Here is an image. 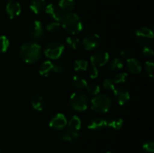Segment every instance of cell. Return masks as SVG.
Wrapping results in <instances>:
<instances>
[{
    "label": "cell",
    "mask_w": 154,
    "mask_h": 153,
    "mask_svg": "<svg viewBox=\"0 0 154 153\" xmlns=\"http://www.w3.org/2000/svg\"><path fill=\"white\" fill-rule=\"evenodd\" d=\"M69 128L78 131L81 128V120L78 116L75 115L72 117L69 122Z\"/></svg>",
    "instance_id": "obj_23"
},
{
    "label": "cell",
    "mask_w": 154,
    "mask_h": 153,
    "mask_svg": "<svg viewBox=\"0 0 154 153\" xmlns=\"http://www.w3.org/2000/svg\"><path fill=\"white\" fill-rule=\"evenodd\" d=\"M88 67V62L84 59H78L74 63V70L75 71H85Z\"/></svg>",
    "instance_id": "obj_24"
},
{
    "label": "cell",
    "mask_w": 154,
    "mask_h": 153,
    "mask_svg": "<svg viewBox=\"0 0 154 153\" xmlns=\"http://www.w3.org/2000/svg\"><path fill=\"white\" fill-rule=\"evenodd\" d=\"M145 70L146 73L148 74L149 76L150 77H153V73H154V64L152 61L146 62L145 63Z\"/></svg>",
    "instance_id": "obj_33"
},
{
    "label": "cell",
    "mask_w": 154,
    "mask_h": 153,
    "mask_svg": "<svg viewBox=\"0 0 154 153\" xmlns=\"http://www.w3.org/2000/svg\"><path fill=\"white\" fill-rule=\"evenodd\" d=\"M110 55L108 52L99 50L93 52L90 56V62L95 67H102L108 62Z\"/></svg>",
    "instance_id": "obj_7"
},
{
    "label": "cell",
    "mask_w": 154,
    "mask_h": 153,
    "mask_svg": "<svg viewBox=\"0 0 154 153\" xmlns=\"http://www.w3.org/2000/svg\"><path fill=\"white\" fill-rule=\"evenodd\" d=\"M78 131L69 128L63 130L58 134V138L64 142H75L79 137Z\"/></svg>",
    "instance_id": "obj_13"
},
{
    "label": "cell",
    "mask_w": 154,
    "mask_h": 153,
    "mask_svg": "<svg viewBox=\"0 0 154 153\" xmlns=\"http://www.w3.org/2000/svg\"><path fill=\"white\" fill-rule=\"evenodd\" d=\"M105 122L106 127H110L114 129L119 130L123 126V121L122 118L114 117V118H106L105 119Z\"/></svg>",
    "instance_id": "obj_18"
},
{
    "label": "cell",
    "mask_w": 154,
    "mask_h": 153,
    "mask_svg": "<svg viewBox=\"0 0 154 153\" xmlns=\"http://www.w3.org/2000/svg\"><path fill=\"white\" fill-rule=\"evenodd\" d=\"M103 87L108 91H114L115 88V83L114 82V80L111 78H106L103 81Z\"/></svg>",
    "instance_id": "obj_31"
},
{
    "label": "cell",
    "mask_w": 154,
    "mask_h": 153,
    "mask_svg": "<svg viewBox=\"0 0 154 153\" xmlns=\"http://www.w3.org/2000/svg\"><path fill=\"white\" fill-rule=\"evenodd\" d=\"M67 124V119L63 113H57L51 118L49 126L54 130H63Z\"/></svg>",
    "instance_id": "obj_10"
},
{
    "label": "cell",
    "mask_w": 154,
    "mask_h": 153,
    "mask_svg": "<svg viewBox=\"0 0 154 153\" xmlns=\"http://www.w3.org/2000/svg\"><path fill=\"white\" fill-rule=\"evenodd\" d=\"M143 149L148 153H153L154 152V142L152 140L145 141L143 144Z\"/></svg>",
    "instance_id": "obj_32"
},
{
    "label": "cell",
    "mask_w": 154,
    "mask_h": 153,
    "mask_svg": "<svg viewBox=\"0 0 154 153\" xmlns=\"http://www.w3.org/2000/svg\"><path fill=\"white\" fill-rule=\"evenodd\" d=\"M29 8L35 14H39L46 8V1L45 0H31Z\"/></svg>",
    "instance_id": "obj_17"
},
{
    "label": "cell",
    "mask_w": 154,
    "mask_h": 153,
    "mask_svg": "<svg viewBox=\"0 0 154 153\" xmlns=\"http://www.w3.org/2000/svg\"><path fill=\"white\" fill-rule=\"evenodd\" d=\"M61 27V24L60 22L54 21V22H51L46 26V29L51 33H55L60 30Z\"/></svg>",
    "instance_id": "obj_28"
},
{
    "label": "cell",
    "mask_w": 154,
    "mask_h": 153,
    "mask_svg": "<svg viewBox=\"0 0 154 153\" xmlns=\"http://www.w3.org/2000/svg\"><path fill=\"white\" fill-rule=\"evenodd\" d=\"M0 153H2V149H1V148H0Z\"/></svg>",
    "instance_id": "obj_39"
},
{
    "label": "cell",
    "mask_w": 154,
    "mask_h": 153,
    "mask_svg": "<svg viewBox=\"0 0 154 153\" xmlns=\"http://www.w3.org/2000/svg\"><path fill=\"white\" fill-rule=\"evenodd\" d=\"M131 54H132L131 53V51L128 49H123L120 51V56H121L123 58H126V59L130 58Z\"/></svg>",
    "instance_id": "obj_37"
},
{
    "label": "cell",
    "mask_w": 154,
    "mask_h": 153,
    "mask_svg": "<svg viewBox=\"0 0 154 153\" xmlns=\"http://www.w3.org/2000/svg\"><path fill=\"white\" fill-rule=\"evenodd\" d=\"M54 63L51 61H45L40 65L38 69L39 74L43 76H48L53 70Z\"/></svg>",
    "instance_id": "obj_21"
},
{
    "label": "cell",
    "mask_w": 154,
    "mask_h": 153,
    "mask_svg": "<svg viewBox=\"0 0 154 153\" xmlns=\"http://www.w3.org/2000/svg\"><path fill=\"white\" fill-rule=\"evenodd\" d=\"M66 43L73 50H78L80 46V40L78 38L69 36L66 38Z\"/></svg>",
    "instance_id": "obj_27"
},
{
    "label": "cell",
    "mask_w": 154,
    "mask_h": 153,
    "mask_svg": "<svg viewBox=\"0 0 154 153\" xmlns=\"http://www.w3.org/2000/svg\"><path fill=\"white\" fill-rule=\"evenodd\" d=\"M8 2H10V1H12V0H8Z\"/></svg>",
    "instance_id": "obj_40"
},
{
    "label": "cell",
    "mask_w": 154,
    "mask_h": 153,
    "mask_svg": "<svg viewBox=\"0 0 154 153\" xmlns=\"http://www.w3.org/2000/svg\"><path fill=\"white\" fill-rule=\"evenodd\" d=\"M87 92L92 95H97L100 92V87L99 85L96 83H89L87 85Z\"/></svg>",
    "instance_id": "obj_29"
},
{
    "label": "cell",
    "mask_w": 154,
    "mask_h": 153,
    "mask_svg": "<svg viewBox=\"0 0 154 153\" xmlns=\"http://www.w3.org/2000/svg\"><path fill=\"white\" fill-rule=\"evenodd\" d=\"M90 130H95V131H99V130H102L105 128H106L105 126V119L102 118H99V117H96V118H92L91 120H90L88 123V126H87Z\"/></svg>",
    "instance_id": "obj_15"
},
{
    "label": "cell",
    "mask_w": 154,
    "mask_h": 153,
    "mask_svg": "<svg viewBox=\"0 0 154 153\" xmlns=\"http://www.w3.org/2000/svg\"><path fill=\"white\" fill-rule=\"evenodd\" d=\"M135 38L138 43L148 46L153 40V32L148 27H141L135 32Z\"/></svg>",
    "instance_id": "obj_6"
},
{
    "label": "cell",
    "mask_w": 154,
    "mask_h": 153,
    "mask_svg": "<svg viewBox=\"0 0 154 153\" xmlns=\"http://www.w3.org/2000/svg\"><path fill=\"white\" fill-rule=\"evenodd\" d=\"M101 44V38L99 34L93 33L86 36L83 40V46L87 50H93L97 48Z\"/></svg>",
    "instance_id": "obj_8"
},
{
    "label": "cell",
    "mask_w": 154,
    "mask_h": 153,
    "mask_svg": "<svg viewBox=\"0 0 154 153\" xmlns=\"http://www.w3.org/2000/svg\"><path fill=\"white\" fill-rule=\"evenodd\" d=\"M75 0H60L58 6L62 11L65 13L71 12L75 8Z\"/></svg>",
    "instance_id": "obj_19"
},
{
    "label": "cell",
    "mask_w": 154,
    "mask_h": 153,
    "mask_svg": "<svg viewBox=\"0 0 154 153\" xmlns=\"http://www.w3.org/2000/svg\"><path fill=\"white\" fill-rule=\"evenodd\" d=\"M44 27L42 22L34 20L29 26L30 37L34 40H39L44 37Z\"/></svg>",
    "instance_id": "obj_9"
},
{
    "label": "cell",
    "mask_w": 154,
    "mask_h": 153,
    "mask_svg": "<svg viewBox=\"0 0 154 153\" xmlns=\"http://www.w3.org/2000/svg\"><path fill=\"white\" fill-rule=\"evenodd\" d=\"M110 69L114 71L116 70H119L120 69L123 68V60L120 59V58H115L112 60L111 63H110Z\"/></svg>",
    "instance_id": "obj_26"
},
{
    "label": "cell",
    "mask_w": 154,
    "mask_h": 153,
    "mask_svg": "<svg viewBox=\"0 0 154 153\" xmlns=\"http://www.w3.org/2000/svg\"><path fill=\"white\" fill-rule=\"evenodd\" d=\"M126 66L129 71L133 74H138L141 71V64L138 59L129 58L126 61Z\"/></svg>",
    "instance_id": "obj_16"
},
{
    "label": "cell",
    "mask_w": 154,
    "mask_h": 153,
    "mask_svg": "<svg viewBox=\"0 0 154 153\" xmlns=\"http://www.w3.org/2000/svg\"><path fill=\"white\" fill-rule=\"evenodd\" d=\"M20 56L26 63L32 64L38 61L42 56V46L34 41L26 42L20 48Z\"/></svg>",
    "instance_id": "obj_1"
},
{
    "label": "cell",
    "mask_w": 154,
    "mask_h": 153,
    "mask_svg": "<svg viewBox=\"0 0 154 153\" xmlns=\"http://www.w3.org/2000/svg\"><path fill=\"white\" fill-rule=\"evenodd\" d=\"M128 80V74L126 72H121V73H119L118 74H117L115 76V77L113 79L114 82L115 84H121L124 83L127 81Z\"/></svg>",
    "instance_id": "obj_30"
},
{
    "label": "cell",
    "mask_w": 154,
    "mask_h": 153,
    "mask_svg": "<svg viewBox=\"0 0 154 153\" xmlns=\"http://www.w3.org/2000/svg\"><path fill=\"white\" fill-rule=\"evenodd\" d=\"M72 85L78 89H84L87 87V82L85 79L79 76H74L72 78Z\"/></svg>",
    "instance_id": "obj_22"
},
{
    "label": "cell",
    "mask_w": 154,
    "mask_h": 153,
    "mask_svg": "<svg viewBox=\"0 0 154 153\" xmlns=\"http://www.w3.org/2000/svg\"><path fill=\"white\" fill-rule=\"evenodd\" d=\"M6 14L9 19L12 20L19 16L21 13V6L17 2L10 1L8 2L5 8Z\"/></svg>",
    "instance_id": "obj_11"
},
{
    "label": "cell",
    "mask_w": 154,
    "mask_h": 153,
    "mask_svg": "<svg viewBox=\"0 0 154 153\" xmlns=\"http://www.w3.org/2000/svg\"><path fill=\"white\" fill-rule=\"evenodd\" d=\"M45 11L46 12L47 14L49 15L51 18H53L54 20L57 21V22H60L63 14L60 8L54 4H49L46 5Z\"/></svg>",
    "instance_id": "obj_14"
},
{
    "label": "cell",
    "mask_w": 154,
    "mask_h": 153,
    "mask_svg": "<svg viewBox=\"0 0 154 153\" xmlns=\"http://www.w3.org/2000/svg\"><path fill=\"white\" fill-rule=\"evenodd\" d=\"M89 74H90V76L91 79H96V78H97L98 76H99V70H98L97 67L93 66V68L89 72Z\"/></svg>",
    "instance_id": "obj_36"
},
{
    "label": "cell",
    "mask_w": 154,
    "mask_h": 153,
    "mask_svg": "<svg viewBox=\"0 0 154 153\" xmlns=\"http://www.w3.org/2000/svg\"><path fill=\"white\" fill-rule=\"evenodd\" d=\"M64 67L61 63H56V64H54V66H53V71L57 74L63 73L64 71Z\"/></svg>",
    "instance_id": "obj_35"
},
{
    "label": "cell",
    "mask_w": 154,
    "mask_h": 153,
    "mask_svg": "<svg viewBox=\"0 0 154 153\" xmlns=\"http://www.w3.org/2000/svg\"><path fill=\"white\" fill-rule=\"evenodd\" d=\"M65 50V46L60 42H51L45 46L44 52L46 57L51 59H57L60 58Z\"/></svg>",
    "instance_id": "obj_5"
},
{
    "label": "cell",
    "mask_w": 154,
    "mask_h": 153,
    "mask_svg": "<svg viewBox=\"0 0 154 153\" xmlns=\"http://www.w3.org/2000/svg\"><path fill=\"white\" fill-rule=\"evenodd\" d=\"M106 153H114V152H106Z\"/></svg>",
    "instance_id": "obj_38"
},
{
    "label": "cell",
    "mask_w": 154,
    "mask_h": 153,
    "mask_svg": "<svg viewBox=\"0 0 154 153\" xmlns=\"http://www.w3.org/2000/svg\"><path fill=\"white\" fill-rule=\"evenodd\" d=\"M142 52L143 54H144L146 57H147V58H152V57L153 56V50L152 48L150 47V46H144V47H143Z\"/></svg>",
    "instance_id": "obj_34"
},
{
    "label": "cell",
    "mask_w": 154,
    "mask_h": 153,
    "mask_svg": "<svg viewBox=\"0 0 154 153\" xmlns=\"http://www.w3.org/2000/svg\"><path fill=\"white\" fill-rule=\"evenodd\" d=\"M31 104L33 109L35 110L42 111L45 109V102L42 97L39 95H35L32 98Z\"/></svg>",
    "instance_id": "obj_20"
},
{
    "label": "cell",
    "mask_w": 154,
    "mask_h": 153,
    "mask_svg": "<svg viewBox=\"0 0 154 153\" xmlns=\"http://www.w3.org/2000/svg\"><path fill=\"white\" fill-rule=\"evenodd\" d=\"M90 106L98 113H105L111 107V100L106 94H97L90 101Z\"/></svg>",
    "instance_id": "obj_3"
},
{
    "label": "cell",
    "mask_w": 154,
    "mask_h": 153,
    "mask_svg": "<svg viewBox=\"0 0 154 153\" xmlns=\"http://www.w3.org/2000/svg\"><path fill=\"white\" fill-rule=\"evenodd\" d=\"M61 26L67 32L77 34L83 30V23L78 14L72 12L64 13L60 21Z\"/></svg>",
    "instance_id": "obj_2"
},
{
    "label": "cell",
    "mask_w": 154,
    "mask_h": 153,
    "mask_svg": "<svg viewBox=\"0 0 154 153\" xmlns=\"http://www.w3.org/2000/svg\"><path fill=\"white\" fill-rule=\"evenodd\" d=\"M70 106L75 111H84L88 106V98L87 94L81 92L72 93L69 99Z\"/></svg>",
    "instance_id": "obj_4"
},
{
    "label": "cell",
    "mask_w": 154,
    "mask_h": 153,
    "mask_svg": "<svg viewBox=\"0 0 154 153\" xmlns=\"http://www.w3.org/2000/svg\"><path fill=\"white\" fill-rule=\"evenodd\" d=\"M10 45L8 38L5 35L0 36V53H4L8 50Z\"/></svg>",
    "instance_id": "obj_25"
},
{
    "label": "cell",
    "mask_w": 154,
    "mask_h": 153,
    "mask_svg": "<svg viewBox=\"0 0 154 153\" xmlns=\"http://www.w3.org/2000/svg\"><path fill=\"white\" fill-rule=\"evenodd\" d=\"M114 98L120 105H124L129 101L130 95L127 90L123 88H115L114 91Z\"/></svg>",
    "instance_id": "obj_12"
}]
</instances>
